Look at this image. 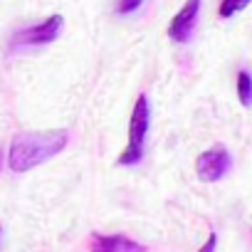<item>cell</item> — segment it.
<instances>
[{
  "label": "cell",
  "instance_id": "obj_1",
  "mask_svg": "<svg viewBox=\"0 0 252 252\" xmlns=\"http://www.w3.org/2000/svg\"><path fill=\"white\" fill-rule=\"evenodd\" d=\"M69 144V131L67 129H52V131H25L15 134L8 149V166L13 173H28L57 154L64 151Z\"/></svg>",
  "mask_w": 252,
  "mask_h": 252
},
{
  "label": "cell",
  "instance_id": "obj_2",
  "mask_svg": "<svg viewBox=\"0 0 252 252\" xmlns=\"http://www.w3.org/2000/svg\"><path fill=\"white\" fill-rule=\"evenodd\" d=\"M149 126H151V106H149V96L141 94L129 119V141H126L124 154L116 158V166H139L144 161Z\"/></svg>",
  "mask_w": 252,
  "mask_h": 252
},
{
  "label": "cell",
  "instance_id": "obj_3",
  "mask_svg": "<svg viewBox=\"0 0 252 252\" xmlns=\"http://www.w3.org/2000/svg\"><path fill=\"white\" fill-rule=\"evenodd\" d=\"M62 28H64V18L57 13V15H50L45 23L40 25H30V28H23L13 35L10 40V47L18 50V47H42V45H52L60 35H62Z\"/></svg>",
  "mask_w": 252,
  "mask_h": 252
},
{
  "label": "cell",
  "instance_id": "obj_4",
  "mask_svg": "<svg viewBox=\"0 0 252 252\" xmlns=\"http://www.w3.org/2000/svg\"><path fill=\"white\" fill-rule=\"evenodd\" d=\"M232 166V156L225 146H215V149H208L198 156L195 161V173L203 183H218Z\"/></svg>",
  "mask_w": 252,
  "mask_h": 252
},
{
  "label": "cell",
  "instance_id": "obj_5",
  "mask_svg": "<svg viewBox=\"0 0 252 252\" xmlns=\"http://www.w3.org/2000/svg\"><path fill=\"white\" fill-rule=\"evenodd\" d=\"M198 15H200V0H186V5L176 13V18L168 25V37L178 45L190 42L198 25Z\"/></svg>",
  "mask_w": 252,
  "mask_h": 252
},
{
  "label": "cell",
  "instance_id": "obj_6",
  "mask_svg": "<svg viewBox=\"0 0 252 252\" xmlns=\"http://www.w3.org/2000/svg\"><path fill=\"white\" fill-rule=\"evenodd\" d=\"M92 252H146V245L126 235H92Z\"/></svg>",
  "mask_w": 252,
  "mask_h": 252
},
{
  "label": "cell",
  "instance_id": "obj_7",
  "mask_svg": "<svg viewBox=\"0 0 252 252\" xmlns=\"http://www.w3.org/2000/svg\"><path fill=\"white\" fill-rule=\"evenodd\" d=\"M237 99L242 106H252V74L247 69H240L237 74Z\"/></svg>",
  "mask_w": 252,
  "mask_h": 252
},
{
  "label": "cell",
  "instance_id": "obj_8",
  "mask_svg": "<svg viewBox=\"0 0 252 252\" xmlns=\"http://www.w3.org/2000/svg\"><path fill=\"white\" fill-rule=\"evenodd\" d=\"M252 3V0H222V3H220V18H232V15H237L240 10H245L247 5Z\"/></svg>",
  "mask_w": 252,
  "mask_h": 252
},
{
  "label": "cell",
  "instance_id": "obj_9",
  "mask_svg": "<svg viewBox=\"0 0 252 252\" xmlns=\"http://www.w3.org/2000/svg\"><path fill=\"white\" fill-rule=\"evenodd\" d=\"M144 3H146V0H119V3H116V13L119 15H131L139 8H144Z\"/></svg>",
  "mask_w": 252,
  "mask_h": 252
},
{
  "label": "cell",
  "instance_id": "obj_10",
  "mask_svg": "<svg viewBox=\"0 0 252 252\" xmlns=\"http://www.w3.org/2000/svg\"><path fill=\"white\" fill-rule=\"evenodd\" d=\"M215 247H218V235H215V232H210V235H208V240H205V245H203L198 252H215Z\"/></svg>",
  "mask_w": 252,
  "mask_h": 252
},
{
  "label": "cell",
  "instance_id": "obj_11",
  "mask_svg": "<svg viewBox=\"0 0 252 252\" xmlns=\"http://www.w3.org/2000/svg\"><path fill=\"white\" fill-rule=\"evenodd\" d=\"M0 171H3V149H0Z\"/></svg>",
  "mask_w": 252,
  "mask_h": 252
},
{
  "label": "cell",
  "instance_id": "obj_12",
  "mask_svg": "<svg viewBox=\"0 0 252 252\" xmlns=\"http://www.w3.org/2000/svg\"><path fill=\"white\" fill-rule=\"evenodd\" d=\"M0 240H3V227H0Z\"/></svg>",
  "mask_w": 252,
  "mask_h": 252
}]
</instances>
